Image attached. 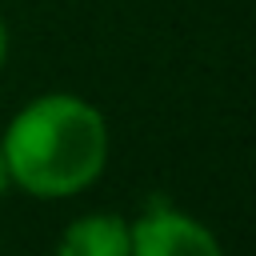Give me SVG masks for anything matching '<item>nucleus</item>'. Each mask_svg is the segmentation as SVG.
Instances as JSON below:
<instances>
[{"instance_id": "obj_1", "label": "nucleus", "mask_w": 256, "mask_h": 256, "mask_svg": "<svg viewBox=\"0 0 256 256\" xmlns=\"http://www.w3.org/2000/svg\"><path fill=\"white\" fill-rule=\"evenodd\" d=\"M12 184L32 196H72L88 188L108 156L104 116L80 96H40L4 132Z\"/></svg>"}, {"instance_id": "obj_2", "label": "nucleus", "mask_w": 256, "mask_h": 256, "mask_svg": "<svg viewBox=\"0 0 256 256\" xmlns=\"http://www.w3.org/2000/svg\"><path fill=\"white\" fill-rule=\"evenodd\" d=\"M128 256H224V252L200 220L156 204L148 216H140L132 224V252Z\"/></svg>"}, {"instance_id": "obj_3", "label": "nucleus", "mask_w": 256, "mask_h": 256, "mask_svg": "<svg viewBox=\"0 0 256 256\" xmlns=\"http://www.w3.org/2000/svg\"><path fill=\"white\" fill-rule=\"evenodd\" d=\"M132 252V228L112 212H92L68 224L60 236L56 256H128Z\"/></svg>"}, {"instance_id": "obj_4", "label": "nucleus", "mask_w": 256, "mask_h": 256, "mask_svg": "<svg viewBox=\"0 0 256 256\" xmlns=\"http://www.w3.org/2000/svg\"><path fill=\"white\" fill-rule=\"evenodd\" d=\"M12 184V176H8V160H4V148H0V192Z\"/></svg>"}, {"instance_id": "obj_5", "label": "nucleus", "mask_w": 256, "mask_h": 256, "mask_svg": "<svg viewBox=\"0 0 256 256\" xmlns=\"http://www.w3.org/2000/svg\"><path fill=\"white\" fill-rule=\"evenodd\" d=\"M4 56H8V32H4V20H0V64H4Z\"/></svg>"}]
</instances>
